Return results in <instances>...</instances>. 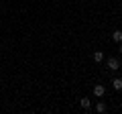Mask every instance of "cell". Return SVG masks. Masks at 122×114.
<instances>
[{
  "label": "cell",
  "mask_w": 122,
  "mask_h": 114,
  "mask_svg": "<svg viewBox=\"0 0 122 114\" xmlns=\"http://www.w3.org/2000/svg\"><path fill=\"white\" fill-rule=\"evenodd\" d=\"M112 88L118 90V92L122 90V79H120V78H114V79H112Z\"/></svg>",
  "instance_id": "obj_3"
},
{
  "label": "cell",
  "mask_w": 122,
  "mask_h": 114,
  "mask_svg": "<svg viewBox=\"0 0 122 114\" xmlns=\"http://www.w3.org/2000/svg\"><path fill=\"white\" fill-rule=\"evenodd\" d=\"M79 106H81V108H86V110H90V106H92V102L87 100V98H81V100H79Z\"/></svg>",
  "instance_id": "obj_5"
},
{
  "label": "cell",
  "mask_w": 122,
  "mask_h": 114,
  "mask_svg": "<svg viewBox=\"0 0 122 114\" xmlns=\"http://www.w3.org/2000/svg\"><path fill=\"white\" fill-rule=\"evenodd\" d=\"M102 59H104V51H96V53H94V61H98V63H100Z\"/></svg>",
  "instance_id": "obj_6"
},
{
  "label": "cell",
  "mask_w": 122,
  "mask_h": 114,
  "mask_svg": "<svg viewBox=\"0 0 122 114\" xmlns=\"http://www.w3.org/2000/svg\"><path fill=\"white\" fill-rule=\"evenodd\" d=\"M96 110H98V112H106V104H104V102H98V104H96Z\"/></svg>",
  "instance_id": "obj_7"
},
{
  "label": "cell",
  "mask_w": 122,
  "mask_h": 114,
  "mask_svg": "<svg viewBox=\"0 0 122 114\" xmlns=\"http://www.w3.org/2000/svg\"><path fill=\"white\" fill-rule=\"evenodd\" d=\"M108 69H112V71L120 69V61H118L116 57H110V59H108Z\"/></svg>",
  "instance_id": "obj_1"
},
{
  "label": "cell",
  "mask_w": 122,
  "mask_h": 114,
  "mask_svg": "<svg viewBox=\"0 0 122 114\" xmlns=\"http://www.w3.org/2000/svg\"><path fill=\"white\" fill-rule=\"evenodd\" d=\"M118 51H120V53H122V43H120V45H118Z\"/></svg>",
  "instance_id": "obj_8"
},
{
  "label": "cell",
  "mask_w": 122,
  "mask_h": 114,
  "mask_svg": "<svg viewBox=\"0 0 122 114\" xmlns=\"http://www.w3.org/2000/svg\"><path fill=\"white\" fill-rule=\"evenodd\" d=\"M112 39L116 41V43H122V31H120V29H116V31L112 33Z\"/></svg>",
  "instance_id": "obj_4"
},
{
  "label": "cell",
  "mask_w": 122,
  "mask_h": 114,
  "mask_svg": "<svg viewBox=\"0 0 122 114\" xmlns=\"http://www.w3.org/2000/svg\"><path fill=\"white\" fill-rule=\"evenodd\" d=\"M104 94H106V88L102 86V83H98V86H94V96H96V98H102Z\"/></svg>",
  "instance_id": "obj_2"
}]
</instances>
